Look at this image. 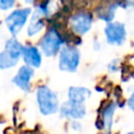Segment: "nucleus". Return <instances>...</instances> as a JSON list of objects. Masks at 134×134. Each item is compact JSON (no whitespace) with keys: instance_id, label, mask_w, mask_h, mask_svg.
I'll return each instance as SVG.
<instances>
[{"instance_id":"obj_4","label":"nucleus","mask_w":134,"mask_h":134,"mask_svg":"<svg viewBox=\"0 0 134 134\" xmlns=\"http://www.w3.org/2000/svg\"><path fill=\"white\" fill-rule=\"evenodd\" d=\"M31 14V8L30 7H23V8H18L14 12H12L6 18H5V24L8 29V31L13 35L16 36L21 31L25 23L27 22V19L29 15Z\"/></svg>"},{"instance_id":"obj_12","label":"nucleus","mask_w":134,"mask_h":134,"mask_svg":"<svg viewBox=\"0 0 134 134\" xmlns=\"http://www.w3.org/2000/svg\"><path fill=\"white\" fill-rule=\"evenodd\" d=\"M115 108H116V106L114 104H110L103 111V122H104V126L107 130H110L111 127H112L113 115H114Z\"/></svg>"},{"instance_id":"obj_3","label":"nucleus","mask_w":134,"mask_h":134,"mask_svg":"<svg viewBox=\"0 0 134 134\" xmlns=\"http://www.w3.org/2000/svg\"><path fill=\"white\" fill-rule=\"evenodd\" d=\"M80 51L74 46H65L60 49L59 68L62 71L74 72L80 65Z\"/></svg>"},{"instance_id":"obj_16","label":"nucleus","mask_w":134,"mask_h":134,"mask_svg":"<svg viewBox=\"0 0 134 134\" xmlns=\"http://www.w3.org/2000/svg\"><path fill=\"white\" fill-rule=\"evenodd\" d=\"M127 134H133V133H132V132H129V133H127Z\"/></svg>"},{"instance_id":"obj_7","label":"nucleus","mask_w":134,"mask_h":134,"mask_svg":"<svg viewBox=\"0 0 134 134\" xmlns=\"http://www.w3.org/2000/svg\"><path fill=\"white\" fill-rule=\"evenodd\" d=\"M92 15L89 13H77L72 16L70 19V26L71 29L77 35H85L87 34L91 26H92Z\"/></svg>"},{"instance_id":"obj_10","label":"nucleus","mask_w":134,"mask_h":134,"mask_svg":"<svg viewBox=\"0 0 134 134\" xmlns=\"http://www.w3.org/2000/svg\"><path fill=\"white\" fill-rule=\"evenodd\" d=\"M60 114L63 117H69L73 119H80L83 118L86 114V109L83 104L67 102L64 105H62L60 108Z\"/></svg>"},{"instance_id":"obj_1","label":"nucleus","mask_w":134,"mask_h":134,"mask_svg":"<svg viewBox=\"0 0 134 134\" xmlns=\"http://www.w3.org/2000/svg\"><path fill=\"white\" fill-rule=\"evenodd\" d=\"M37 102L39 110L43 115H52L59 111L60 102L58 95L47 86H41L38 88Z\"/></svg>"},{"instance_id":"obj_9","label":"nucleus","mask_w":134,"mask_h":134,"mask_svg":"<svg viewBox=\"0 0 134 134\" xmlns=\"http://www.w3.org/2000/svg\"><path fill=\"white\" fill-rule=\"evenodd\" d=\"M21 57L25 65L31 68H38L42 63V52L39 50L38 47L32 45L23 46Z\"/></svg>"},{"instance_id":"obj_6","label":"nucleus","mask_w":134,"mask_h":134,"mask_svg":"<svg viewBox=\"0 0 134 134\" xmlns=\"http://www.w3.org/2000/svg\"><path fill=\"white\" fill-rule=\"evenodd\" d=\"M105 35L107 42L111 45L120 46L126 42L127 30L126 26L121 22H108L105 27Z\"/></svg>"},{"instance_id":"obj_13","label":"nucleus","mask_w":134,"mask_h":134,"mask_svg":"<svg viewBox=\"0 0 134 134\" xmlns=\"http://www.w3.org/2000/svg\"><path fill=\"white\" fill-rule=\"evenodd\" d=\"M43 27H44V21L42 20V18L32 16L31 22L27 28V35L30 37L36 36L37 34H39L43 29Z\"/></svg>"},{"instance_id":"obj_15","label":"nucleus","mask_w":134,"mask_h":134,"mask_svg":"<svg viewBox=\"0 0 134 134\" xmlns=\"http://www.w3.org/2000/svg\"><path fill=\"white\" fill-rule=\"evenodd\" d=\"M132 100H133V95H131V97H130V100H129V107H130L131 109H133V105H132Z\"/></svg>"},{"instance_id":"obj_2","label":"nucleus","mask_w":134,"mask_h":134,"mask_svg":"<svg viewBox=\"0 0 134 134\" xmlns=\"http://www.w3.org/2000/svg\"><path fill=\"white\" fill-rule=\"evenodd\" d=\"M22 49L23 45L16 38L8 39L4 50L0 52V69H8L16 66L21 58Z\"/></svg>"},{"instance_id":"obj_8","label":"nucleus","mask_w":134,"mask_h":134,"mask_svg":"<svg viewBox=\"0 0 134 134\" xmlns=\"http://www.w3.org/2000/svg\"><path fill=\"white\" fill-rule=\"evenodd\" d=\"M34 68L27 65H23L19 68L17 74L14 76L13 83L18 86L22 91L28 92L30 90V81L34 76Z\"/></svg>"},{"instance_id":"obj_5","label":"nucleus","mask_w":134,"mask_h":134,"mask_svg":"<svg viewBox=\"0 0 134 134\" xmlns=\"http://www.w3.org/2000/svg\"><path fill=\"white\" fill-rule=\"evenodd\" d=\"M62 44H63L62 37L55 29L51 28L41 39L40 49L46 57H53L60 51Z\"/></svg>"},{"instance_id":"obj_11","label":"nucleus","mask_w":134,"mask_h":134,"mask_svg":"<svg viewBox=\"0 0 134 134\" xmlns=\"http://www.w3.org/2000/svg\"><path fill=\"white\" fill-rule=\"evenodd\" d=\"M91 95V91L85 87H70L68 90L69 102L83 104L89 96Z\"/></svg>"},{"instance_id":"obj_14","label":"nucleus","mask_w":134,"mask_h":134,"mask_svg":"<svg viewBox=\"0 0 134 134\" xmlns=\"http://www.w3.org/2000/svg\"><path fill=\"white\" fill-rule=\"evenodd\" d=\"M17 0H0V9L1 10H8L13 8L16 4Z\"/></svg>"}]
</instances>
